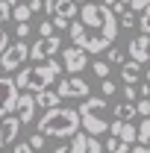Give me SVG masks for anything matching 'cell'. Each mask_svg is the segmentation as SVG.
I'll use <instances>...</instances> for the list:
<instances>
[{"label":"cell","mask_w":150,"mask_h":153,"mask_svg":"<svg viewBox=\"0 0 150 153\" xmlns=\"http://www.w3.org/2000/svg\"><path fill=\"white\" fill-rule=\"evenodd\" d=\"M74 3H85V0H74Z\"/></svg>","instance_id":"cell-45"},{"label":"cell","mask_w":150,"mask_h":153,"mask_svg":"<svg viewBox=\"0 0 150 153\" xmlns=\"http://www.w3.org/2000/svg\"><path fill=\"white\" fill-rule=\"evenodd\" d=\"M144 76H147V82H150V65H147V71H144Z\"/></svg>","instance_id":"cell-42"},{"label":"cell","mask_w":150,"mask_h":153,"mask_svg":"<svg viewBox=\"0 0 150 153\" xmlns=\"http://www.w3.org/2000/svg\"><path fill=\"white\" fill-rule=\"evenodd\" d=\"M141 68L144 65H138V62H124L121 65V79H124V85H138L141 82Z\"/></svg>","instance_id":"cell-14"},{"label":"cell","mask_w":150,"mask_h":153,"mask_svg":"<svg viewBox=\"0 0 150 153\" xmlns=\"http://www.w3.org/2000/svg\"><path fill=\"white\" fill-rule=\"evenodd\" d=\"M106 147H103V141L97 138V135H88V153H103Z\"/></svg>","instance_id":"cell-30"},{"label":"cell","mask_w":150,"mask_h":153,"mask_svg":"<svg viewBox=\"0 0 150 153\" xmlns=\"http://www.w3.org/2000/svg\"><path fill=\"white\" fill-rule=\"evenodd\" d=\"M56 91H59L62 100H65V97H82V100H85V97L91 94V85H88L79 74H68V76H62V79L56 82Z\"/></svg>","instance_id":"cell-7"},{"label":"cell","mask_w":150,"mask_h":153,"mask_svg":"<svg viewBox=\"0 0 150 153\" xmlns=\"http://www.w3.org/2000/svg\"><path fill=\"white\" fill-rule=\"evenodd\" d=\"M62 62H65V71L68 74H79V71H85V65H88V53L82 50V47H62Z\"/></svg>","instance_id":"cell-10"},{"label":"cell","mask_w":150,"mask_h":153,"mask_svg":"<svg viewBox=\"0 0 150 153\" xmlns=\"http://www.w3.org/2000/svg\"><path fill=\"white\" fill-rule=\"evenodd\" d=\"M50 36H56V24L47 18V21L38 24V38H50Z\"/></svg>","instance_id":"cell-22"},{"label":"cell","mask_w":150,"mask_h":153,"mask_svg":"<svg viewBox=\"0 0 150 153\" xmlns=\"http://www.w3.org/2000/svg\"><path fill=\"white\" fill-rule=\"evenodd\" d=\"M44 138H47V135L36 133V135H30L27 141H30V147H33V150H44Z\"/></svg>","instance_id":"cell-29"},{"label":"cell","mask_w":150,"mask_h":153,"mask_svg":"<svg viewBox=\"0 0 150 153\" xmlns=\"http://www.w3.org/2000/svg\"><path fill=\"white\" fill-rule=\"evenodd\" d=\"M9 47V36H6V30L0 27V56H3V50Z\"/></svg>","instance_id":"cell-36"},{"label":"cell","mask_w":150,"mask_h":153,"mask_svg":"<svg viewBox=\"0 0 150 153\" xmlns=\"http://www.w3.org/2000/svg\"><path fill=\"white\" fill-rule=\"evenodd\" d=\"M30 30H33V27H30V24H18V27H15V36H18L21 41H24V38L30 36Z\"/></svg>","instance_id":"cell-33"},{"label":"cell","mask_w":150,"mask_h":153,"mask_svg":"<svg viewBox=\"0 0 150 153\" xmlns=\"http://www.w3.org/2000/svg\"><path fill=\"white\" fill-rule=\"evenodd\" d=\"M18 85H15V79L12 76H0V118H6V115L15 109V103H18Z\"/></svg>","instance_id":"cell-9"},{"label":"cell","mask_w":150,"mask_h":153,"mask_svg":"<svg viewBox=\"0 0 150 153\" xmlns=\"http://www.w3.org/2000/svg\"><path fill=\"white\" fill-rule=\"evenodd\" d=\"M91 71L100 76V79H106V76H109V62H94V65H91Z\"/></svg>","instance_id":"cell-28"},{"label":"cell","mask_w":150,"mask_h":153,"mask_svg":"<svg viewBox=\"0 0 150 153\" xmlns=\"http://www.w3.org/2000/svg\"><path fill=\"white\" fill-rule=\"evenodd\" d=\"M118 21H121V27H124V30H132V27H135V21H138V18H135V12H124V15H121Z\"/></svg>","instance_id":"cell-26"},{"label":"cell","mask_w":150,"mask_h":153,"mask_svg":"<svg viewBox=\"0 0 150 153\" xmlns=\"http://www.w3.org/2000/svg\"><path fill=\"white\" fill-rule=\"evenodd\" d=\"M103 147H106V153H130L132 147L127 144V141H121L118 135H109V141H103Z\"/></svg>","instance_id":"cell-19"},{"label":"cell","mask_w":150,"mask_h":153,"mask_svg":"<svg viewBox=\"0 0 150 153\" xmlns=\"http://www.w3.org/2000/svg\"><path fill=\"white\" fill-rule=\"evenodd\" d=\"M9 21H12V3L0 0V27H3V24H9Z\"/></svg>","instance_id":"cell-24"},{"label":"cell","mask_w":150,"mask_h":153,"mask_svg":"<svg viewBox=\"0 0 150 153\" xmlns=\"http://www.w3.org/2000/svg\"><path fill=\"white\" fill-rule=\"evenodd\" d=\"M27 6H30L33 12H41V9H44V0H27Z\"/></svg>","instance_id":"cell-37"},{"label":"cell","mask_w":150,"mask_h":153,"mask_svg":"<svg viewBox=\"0 0 150 153\" xmlns=\"http://www.w3.org/2000/svg\"><path fill=\"white\" fill-rule=\"evenodd\" d=\"M121 124H124V121H118V118H115V121H109V133L118 135V133H121Z\"/></svg>","instance_id":"cell-38"},{"label":"cell","mask_w":150,"mask_h":153,"mask_svg":"<svg viewBox=\"0 0 150 153\" xmlns=\"http://www.w3.org/2000/svg\"><path fill=\"white\" fill-rule=\"evenodd\" d=\"M121 21L106 3H82L79 18L71 21L68 36L71 44L82 47L85 53H106L118 38Z\"/></svg>","instance_id":"cell-1"},{"label":"cell","mask_w":150,"mask_h":153,"mask_svg":"<svg viewBox=\"0 0 150 153\" xmlns=\"http://www.w3.org/2000/svg\"><path fill=\"white\" fill-rule=\"evenodd\" d=\"M121 3H124V6H130V3H132V0H121Z\"/></svg>","instance_id":"cell-44"},{"label":"cell","mask_w":150,"mask_h":153,"mask_svg":"<svg viewBox=\"0 0 150 153\" xmlns=\"http://www.w3.org/2000/svg\"><path fill=\"white\" fill-rule=\"evenodd\" d=\"M138 27H141V33H144V36H150V6L141 12V18H138Z\"/></svg>","instance_id":"cell-27"},{"label":"cell","mask_w":150,"mask_h":153,"mask_svg":"<svg viewBox=\"0 0 150 153\" xmlns=\"http://www.w3.org/2000/svg\"><path fill=\"white\" fill-rule=\"evenodd\" d=\"M30 59V44H24V41H15V44H9L6 50H3V56H0V71H18L24 68V62Z\"/></svg>","instance_id":"cell-6"},{"label":"cell","mask_w":150,"mask_h":153,"mask_svg":"<svg viewBox=\"0 0 150 153\" xmlns=\"http://www.w3.org/2000/svg\"><path fill=\"white\" fill-rule=\"evenodd\" d=\"M135 115H138V109H135V103H130V100H124V103L115 106V118H118V121H130Z\"/></svg>","instance_id":"cell-17"},{"label":"cell","mask_w":150,"mask_h":153,"mask_svg":"<svg viewBox=\"0 0 150 153\" xmlns=\"http://www.w3.org/2000/svg\"><path fill=\"white\" fill-rule=\"evenodd\" d=\"M62 47H65V44H62V38H59V36L38 38L36 44H30V59H36V62H47V59L56 56Z\"/></svg>","instance_id":"cell-8"},{"label":"cell","mask_w":150,"mask_h":153,"mask_svg":"<svg viewBox=\"0 0 150 153\" xmlns=\"http://www.w3.org/2000/svg\"><path fill=\"white\" fill-rule=\"evenodd\" d=\"M30 18H33V9L27 6V0H24V3H15V6H12V21H15V24H27Z\"/></svg>","instance_id":"cell-16"},{"label":"cell","mask_w":150,"mask_h":153,"mask_svg":"<svg viewBox=\"0 0 150 153\" xmlns=\"http://www.w3.org/2000/svg\"><path fill=\"white\" fill-rule=\"evenodd\" d=\"M100 91H103V97H112L115 91H118V85H115L112 79H109V76H106V79H103V85H100Z\"/></svg>","instance_id":"cell-31"},{"label":"cell","mask_w":150,"mask_h":153,"mask_svg":"<svg viewBox=\"0 0 150 153\" xmlns=\"http://www.w3.org/2000/svg\"><path fill=\"white\" fill-rule=\"evenodd\" d=\"M76 112H79V121H82V130L88 135H100V133L109 130V118H106L109 103L103 97H85Z\"/></svg>","instance_id":"cell-4"},{"label":"cell","mask_w":150,"mask_h":153,"mask_svg":"<svg viewBox=\"0 0 150 153\" xmlns=\"http://www.w3.org/2000/svg\"><path fill=\"white\" fill-rule=\"evenodd\" d=\"M118 138H121V141H127V144H135V141H138V127H132L130 121H124V124H121V133H118Z\"/></svg>","instance_id":"cell-18"},{"label":"cell","mask_w":150,"mask_h":153,"mask_svg":"<svg viewBox=\"0 0 150 153\" xmlns=\"http://www.w3.org/2000/svg\"><path fill=\"white\" fill-rule=\"evenodd\" d=\"M138 144H150V118L138 121Z\"/></svg>","instance_id":"cell-21"},{"label":"cell","mask_w":150,"mask_h":153,"mask_svg":"<svg viewBox=\"0 0 150 153\" xmlns=\"http://www.w3.org/2000/svg\"><path fill=\"white\" fill-rule=\"evenodd\" d=\"M50 153H71V144H62V147H56V150H50Z\"/></svg>","instance_id":"cell-41"},{"label":"cell","mask_w":150,"mask_h":153,"mask_svg":"<svg viewBox=\"0 0 150 153\" xmlns=\"http://www.w3.org/2000/svg\"><path fill=\"white\" fill-rule=\"evenodd\" d=\"M71 153H88V133L85 130L71 135Z\"/></svg>","instance_id":"cell-20"},{"label":"cell","mask_w":150,"mask_h":153,"mask_svg":"<svg viewBox=\"0 0 150 153\" xmlns=\"http://www.w3.org/2000/svg\"><path fill=\"white\" fill-rule=\"evenodd\" d=\"M127 53H130L132 62H138V65H150V36H135L130 38V44H127Z\"/></svg>","instance_id":"cell-11"},{"label":"cell","mask_w":150,"mask_h":153,"mask_svg":"<svg viewBox=\"0 0 150 153\" xmlns=\"http://www.w3.org/2000/svg\"><path fill=\"white\" fill-rule=\"evenodd\" d=\"M121 91H124V100H130V103H135V97H138V88H135V85H124Z\"/></svg>","instance_id":"cell-32"},{"label":"cell","mask_w":150,"mask_h":153,"mask_svg":"<svg viewBox=\"0 0 150 153\" xmlns=\"http://www.w3.org/2000/svg\"><path fill=\"white\" fill-rule=\"evenodd\" d=\"M138 94H141V97H150V82H147V79L138 82Z\"/></svg>","instance_id":"cell-39"},{"label":"cell","mask_w":150,"mask_h":153,"mask_svg":"<svg viewBox=\"0 0 150 153\" xmlns=\"http://www.w3.org/2000/svg\"><path fill=\"white\" fill-rule=\"evenodd\" d=\"M59 74H62V65L56 59H47V62H38L33 68H21V74H15V85L18 91H30V94H38L44 88H50L53 82H59Z\"/></svg>","instance_id":"cell-3"},{"label":"cell","mask_w":150,"mask_h":153,"mask_svg":"<svg viewBox=\"0 0 150 153\" xmlns=\"http://www.w3.org/2000/svg\"><path fill=\"white\" fill-rule=\"evenodd\" d=\"M21 127H24V124H21L18 115H6V118H0V150L9 147V144L18 138Z\"/></svg>","instance_id":"cell-12"},{"label":"cell","mask_w":150,"mask_h":153,"mask_svg":"<svg viewBox=\"0 0 150 153\" xmlns=\"http://www.w3.org/2000/svg\"><path fill=\"white\" fill-rule=\"evenodd\" d=\"M91 3H103V0H91Z\"/></svg>","instance_id":"cell-46"},{"label":"cell","mask_w":150,"mask_h":153,"mask_svg":"<svg viewBox=\"0 0 150 153\" xmlns=\"http://www.w3.org/2000/svg\"><path fill=\"white\" fill-rule=\"evenodd\" d=\"M44 12L56 24V30H68L71 21L79 18V9H76L74 0H44Z\"/></svg>","instance_id":"cell-5"},{"label":"cell","mask_w":150,"mask_h":153,"mask_svg":"<svg viewBox=\"0 0 150 153\" xmlns=\"http://www.w3.org/2000/svg\"><path fill=\"white\" fill-rule=\"evenodd\" d=\"M130 153H150V147H147V144H132Z\"/></svg>","instance_id":"cell-40"},{"label":"cell","mask_w":150,"mask_h":153,"mask_svg":"<svg viewBox=\"0 0 150 153\" xmlns=\"http://www.w3.org/2000/svg\"><path fill=\"white\" fill-rule=\"evenodd\" d=\"M147 6H150V0H132V3H130V9H132V12H144Z\"/></svg>","instance_id":"cell-35"},{"label":"cell","mask_w":150,"mask_h":153,"mask_svg":"<svg viewBox=\"0 0 150 153\" xmlns=\"http://www.w3.org/2000/svg\"><path fill=\"white\" fill-rule=\"evenodd\" d=\"M135 109H138V115H141V118H150V97H138Z\"/></svg>","instance_id":"cell-25"},{"label":"cell","mask_w":150,"mask_h":153,"mask_svg":"<svg viewBox=\"0 0 150 153\" xmlns=\"http://www.w3.org/2000/svg\"><path fill=\"white\" fill-rule=\"evenodd\" d=\"M12 153H36L30 147V141H21V144H12Z\"/></svg>","instance_id":"cell-34"},{"label":"cell","mask_w":150,"mask_h":153,"mask_svg":"<svg viewBox=\"0 0 150 153\" xmlns=\"http://www.w3.org/2000/svg\"><path fill=\"white\" fill-rule=\"evenodd\" d=\"M36 109H38L36 94H30V91H21L18 103H15V115L21 118V124H30V121L36 118Z\"/></svg>","instance_id":"cell-13"},{"label":"cell","mask_w":150,"mask_h":153,"mask_svg":"<svg viewBox=\"0 0 150 153\" xmlns=\"http://www.w3.org/2000/svg\"><path fill=\"white\" fill-rule=\"evenodd\" d=\"M36 103L41 106V109H56V106H62V97H59V91L44 88V91H38V94H36Z\"/></svg>","instance_id":"cell-15"},{"label":"cell","mask_w":150,"mask_h":153,"mask_svg":"<svg viewBox=\"0 0 150 153\" xmlns=\"http://www.w3.org/2000/svg\"><path fill=\"white\" fill-rule=\"evenodd\" d=\"M6 3H12V6H15V3H24V0H6Z\"/></svg>","instance_id":"cell-43"},{"label":"cell","mask_w":150,"mask_h":153,"mask_svg":"<svg viewBox=\"0 0 150 153\" xmlns=\"http://www.w3.org/2000/svg\"><path fill=\"white\" fill-rule=\"evenodd\" d=\"M106 59H109V65H124V50L109 47V50H106Z\"/></svg>","instance_id":"cell-23"},{"label":"cell","mask_w":150,"mask_h":153,"mask_svg":"<svg viewBox=\"0 0 150 153\" xmlns=\"http://www.w3.org/2000/svg\"><path fill=\"white\" fill-rule=\"evenodd\" d=\"M82 121L79 112L71 106H56V109H44L41 121H38V133L47 135V138H71L79 133Z\"/></svg>","instance_id":"cell-2"}]
</instances>
